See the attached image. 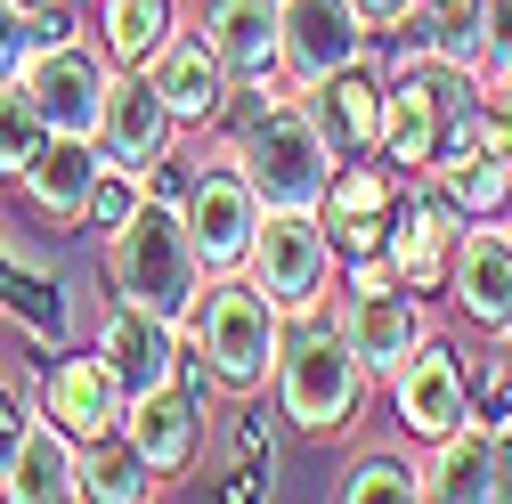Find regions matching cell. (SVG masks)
<instances>
[{
  "label": "cell",
  "mask_w": 512,
  "mask_h": 504,
  "mask_svg": "<svg viewBox=\"0 0 512 504\" xmlns=\"http://www.w3.org/2000/svg\"><path fill=\"white\" fill-rule=\"evenodd\" d=\"M106 285H114V301H139V309H155V318L187 326V309H196V293L212 285V269L196 252V228H187L179 196L147 187L139 212L106 236Z\"/></svg>",
  "instance_id": "cell-1"
},
{
  "label": "cell",
  "mask_w": 512,
  "mask_h": 504,
  "mask_svg": "<svg viewBox=\"0 0 512 504\" xmlns=\"http://www.w3.org/2000/svg\"><path fill=\"white\" fill-rule=\"evenodd\" d=\"M269 391H277V415L301 439H342V431H358V415L374 399V374L350 358V342L334 334V318L317 309V318H285Z\"/></svg>",
  "instance_id": "cell-2"
},
{
  "label": "cell",
  "mask_w": 512,
  "mask_h": 504,
  "mask_svg": "<svg viewBox=\"0 0 512 504\" xmlns=\"http://www.w3.org/2000/svg\"><path fill=\"white\" fill-rule=\"evenodd\" d=\"M179 334H187V350L204 358V374H212L220 399H261V391H269V366H277L285 318H277V301L252 285L244 269H220V277L196 293V309H187Z\"/></svg>",
  "instance_id": "cell-3"
},
{
  "label": "cell",
  "mask_w": 512,
  "mask_h": 504,
  "mask_svg": "<svg viewBox=\"0 0 512 504\" xmlns=\"http://www.w3.org/2000/svg\"><path fill=\"white\" fill-rule=\"evenodd\" d=\"M228 155L244 171V187L261 196V212H317V196H326L334 179V155L326 139H317V122L301 114V98H269L228 122Z\"/></svg>",
  "instance_id": "cell-4"
},
{
  "label": "cell",
  "mask_w": 512,
  "mask_h": 504,
  "mask_svg": "<svg viewBox=\"0 0 512 504\" xmlns=\"http://www.w3.org/2000/svg\"><path fill=\"white\" fill-rule=\"evenodd\" d=\"M326 318H334V334L350 342V358L382 383V374H391V366L431 334V301L407 293V285L391 277V261H382V252H366V261H342Z\"/></svg>",
  "instance_id": "cell-5"
},
{
  "label": "cell",
  "mask_w": 512,
  "mask_h": 504,
  "mask_svg": "<svg viewBox=\"0 0 512 504\" xmlns=\"http://www.w3.org/2000/svg\"><path fill=\"white\" fill-rule=\"evenodd\" d=\"M244 277L277 301V318H317L334 301V277H342V252L326 236L317 212H261L244 244Z\"/></svg>",
  "instance_id": "cell-6"
},
{
  "label": "cell",
  "mask_w": 512,
  "mask_h": 504,
  "mask_svg": "<svg viewBox=\"0 0 512 504\" xmlns=\"http://www.w3.org/2000/svg\"><path fill=\"white\" fill-rule=\"evenodd\" d=\"M25 98L41 106V122L57 139H98V106H106V82H114V57L98 49V33H49L25 49L17 66Z\"/></svg>",
  "instance_id": "cell-7"
},
{
  "label": "cell",
  "mask_w": 512,
  "mask_h": 504,
  "mask_svg": "<svg viewBox=\"0 0 512 504\" xmlns=\"http://www.w3.org/2000/svg\"><path fill=\"white\" fill-rule=\"evenodd\" d=\"M187 163L196 171H187V187H179V212H187V228H196L204 269L212 277L244 269V244H252V228H261V196L244 187L236 155H187Z\"/></svg>",
  "instance_id": "cell-8"
},
{
  "label": "cell",
  "mask_w": 512,
  "mask_h": 504,
  "mask_svg": "<svg viewBox=\"0 0 512 504\" xmlns=\"http://www.w3.org/2000/svg\"><path fill=\"white\" fill-rule=\"evenodd\" d=\"M456 236H464L456 204H447L431 179H407V187H399V204H391V228H382V261H391V277H399L407 293L431 301V293H447Z\"/></svg>",
  "instance_id": "cell-9"
},
{
  "label": "cell",
  "mask_w": 512,
  "mask_h": 504,
  "mask_svg": "<svg viewBox=\"0 0 512 504\" xmlns=\"http://www.w3.org/2000/svg\"><path fill=\"white\" fill-rule=\"evenodd\" d=\"M33 407H41V415H49V423L82 448V439L122 431V407H131V391H122V374L106 366V350H98V342H90V350H66V342H57V350H49V366H41Z\"/></svg>",
  "instance_id": "cell-10"
},
{
  "label": "cell",
  "mask_w": 512,
  "mask_h": 504,
  "mask_svg": "<svg viewBox=\"0 0 512 504\" xmlns=\"http://www.w3.org/2000/svg\"><path fill=\"white\" fill-rule=\"evenodd\" d=\"M358 57H374V33L350 0H277V66L293 90L358 66Z\"/></svg>",
  "instance_id": "cell-11"
},
{
  "label": "cell",
  "mask_w": 512,
  "mask_h": 504,
  "mask_svg": "<svg viewBox=\"0 0 512 504\" xmlns=\"http://www.w3.org/2000/svg\"><path fill=\"white\" fill-rule=\"evenodd\" d=\"M391 415L407 423V439H431L439 431H456V423H472V383H464V358H456V342H439V334H423L391 374Z\"/></svg>",
  "instance_id": "cell-12"
},
{
  "label": "cell",
  "mask_w": 512,
  "mask_h": 504,
  "mask_svg": "<svg viewBox=\"0 0 512 504\" xmlns=\"http://www.w3.org/2000/svg\"><path fill=\"white\" fill-rule=\"evenodd\" d=\"M179 139H187V131L171 122V106H163V90L147 82V66H114L106 106H98V155H106L114 171L155 179V163H163Z\"/></svg>",
  "instance_id": "cell-13"
},
{
  "label": "cell",
  "mask_w": 512,
  "mask_h": 504,
  "mask_svg": "<svg viewBox=\"0 0 512 504\" xmlns=\"http://www.w3.org/2000/svg\"><path fill=\"white\" fill-rule=\"evenodd\" d=\"M204 415H212V399L187 391L171 374V383H155V391H131V407H122V439L155 464V480H179V472L204 464V431H212Z\"/></svg>",
  "instance_id": "cell-14"
},
{
  "label": "cell",
  "mask_w": 512,
  "mask_h": 504,
  "mask_svg": "<svg viewBox=\"0 0 512 504\" xmlns=\"http://www.w3.org/2000/svg\"><path fill=\"white\" fill-rule=\"evenodd\" d=\"M399 187H407V179L382 163V155H350V163H334L326 196H317V220H326V236H334L342 261H366V252H382V228H391Z\"/></svg>",
  "instance_id": "cell-15"
},
{
  "label": "cell",
  "mask_w": 512,
  "mask_h": 504,
  "mask_svg": "<svg viewBox=\"0 0 512 504\" xmlns=\"http://www.w3.org/2000/svg\"><path fill=\"white\" fill-rule=\"evenodd\" d=\"M147 82L163 90V106H171L179 131H220V122H228V98H236V74L212 57V41H204L196 25H179V33L147 57Z\"/></svg>",
  "instance_id": "cell-16"
},
{
  "label": "cell",
  "mask_w": 512,
  "mask_h": 504,
  "mask_svg": "<svg viewBox=\"0 0 512 504\" xmlns=\"http://www.w3.org/2000/svg\"><path fill=\"white\" fill-rule=\"evenodd\" d=\"M447 309L480 334H512V236L504 220H464L456 261H447Z\"/></svg>",
  "instance_id": "cell-17"
},
{
  "label": "cell",
  "mask_w": 512,
  "mask_h": 504,
  "mask_svg": "<svg viewBox=\"0 0 512 504\" xmlns=\"http://www.w3.org/2000/svg\"><path fill=\"white\" fill-rule=\"evenodd\" d=\"M293 98H301V114L317 122V139H326L334 163L374 155V139H382V66H374V57H358V66L309 82V90H293Z\"/></svg>",
  "instance_id": "cell-18"
},
{
  "label": "cell",
  "mask_w": 512,
  "mask_h": 504,
  "mask_svg": "<svg viewBox=\"0 0 512 504\" xmlns=\"http://www.w3.org/2000/svg\"><path fill=\"white\" fill-rule=\"evenodd\" d=\"M98 350H106V366L122 374V391H155V383L179 374V326L155 318V309H139V301H106Z\"/></svg>",
  "instance_id": "cell-19"
},
{
  "label": "cell",
  "mask_w": 512,
  "mask_h": 504,
  "mask_svg": "<svg viewBox=\"0 0 512 504\" xmlns=\"http://www.w3.org/2000/svg\"><path fill=\"white\" fill-rule=\"evenodd\" d=\"M196 33L212 41V57H220L236 82L285 74V66H277V0H204V9H196Z\"/></svg>",
  "instance_id": "cell-20"
},
{
  "label": "cell",
  "mask_w": 512,
  "mask_h": 504,
  "mask_svg": "<svg viewBox=\"0 0 512 504\" xmlns=\"http://www.w3.org/2000/svg\"><path fill=\"white\" fill-rule=\"evenodd\" d=\"M423 179L456 204V220H504V212H512V147H504V139H464V147H447Z\"/></svg>",
  "instance_id": "cell-21"
},
{
  "label": "cell",
  "mask_w": 512,
  "mask_h": 504,
  "mask_svg": "<svg viewBox=\"0 0 512 504\" xmlns=\"http://www.w3.org/2000/svg\"><path fill=\"white\" fill-rule=\"evenodd\" d=\"M0 496H17V504L82 496V448H74V439L57 431L49 415H33V431L17 439V456H9V480H0Z\"/></svg>",
  "instance_id": "cell-22"
},
{
  "label": "cell",
  "mask_w": 512,
  "mask_h": 504,
  "mask_svg": "<svg viewBox=\"0 0 512 504\" xmlns=\"http://www.w3.org/2000/svg\"><path fill=\"white\" fill-rule=\"evenodd\" d=\"M0 318H9L25 342H41V350L66 342V285H57L49 269H33V261H17L9 236H0Z\"/></svg>",
  "instance_id": "cell-23"
},
{
  "label": "cell",
  "mask_w": 512,
  "mask_h": 504,
  "mask_svg": "<svg viewBox=\"0 0 512 504\" xmlns=\"http://www.w3.org/2000/svg\"><path fill=\"white\" fill-rule=\"evenodd\" d=\"M98 163H106V155H98V139H49L17 187H25V204H33L41 220H66V228H74V212H82V196H90Z\"/></svg>",
  "instance_id": "cell-24"
},
{
  "label": "cell",
  "mask_w": 512,
  "mask_h": 504,
  "mask_svg": "<svg viewBox=\"0 0 512 504\" xmlns=\"http://www.w3.org/2000/svg\"><path fill=\"white\" fill-rule=\"evenodd\" d=\"M415 496H447V504H488V423H456L431 439V456L415 464Z\"/></svg>",
  "instance_id": "cell-25"
},
{
  "label": "cell",
  "mask_w": 512,
  "mask_h": 504,
  "mask_svg": "<svg viewBox=\"0 0 512 504\" xmlns=\"http://www.w3.org/2000/svg\"><path fill=\"white\" fill-rule=\"evenodd\" d=\"M382 41H399L391 57H447V66H472L480 57V0H415L407 25L382 33Z\"/></svg>",
  "instance_id": "cell-26"
},
{
  "label": "cell",
  "mask_w": 512,
  "mask_h": 504,
  "mask_svg": "<svg viewBox=\"0 0 512 504\" xmlns=\"http://www.w3.org/2000/svg\"><path fill=\"white\" fill-rule=\"evenodd\" d=\"M98 49L114 66H147V57L179 33V0H98Z\"/></svg>",
  "instance_id": "cell-27"
},
{
  "label": "cell",
  "mask_w": 512,
  "mask_h": 504,
  "mask_svg": "<svg viewBox=\"0 0 512 504\" xmlns=\"http://www.w3.org/2000/svg\"><path fill=\"white\" fill-rule=\"evenodd\" d=\"M82 496H98V504H147V496H163V480H155V464L122 431H106V439H82Z\"/></svg>",
  "instance_id": "cell-28"
},
{
  "label": "cell",
  "mask_w": 512,
  "mask_h": 504,
  "mask_svg": "<svg viewBox=\"0 0 512 504\" xmlns=\"http://www.w3.org/2000/svg\"><path fill=\"white\" fill-rule=\"evenodd\" d=\"M49 139H57V131L41 122V106L25 98V82H0V187H17Z\"/></svg>",
  "instance_id": "cell-29"
},
{
  "label": "cell",
  "mask_w": 512,
  "mask_h": 504,
  "mask_svg": "<svg viewBox=\"0 0 512 504\" xmlns=\"http://www.w3.org/2000/svg\"><path fill=\"white\" fill-rule=\"evenodd\" d=\"M139 196H147V179H139V171H114V163H98V179H90V196H82V212H74V228L106 244V236H114L122 220L139 212Z\"/></svg>",
  "instance_id": "cell-30"
},
{
  "label": "cell",
  "mask_w": 512,
  "mask_h": 504,
  "mask_svg": "<svg viewBox=\"0 0 512 504\" xmlns=\"http://www.w3.org/2000/svg\"><path fill=\"white\" fill-rule=\"evenodd\" d=\"M464 383H472L480 423H512V334H488V350L464 366Z\"/></svg>",
  "instance_id": "cell-31"
},
{
  "label": "cell",
  "mask_w": 512,
  "mask_h": 504,
  "mask_svg": "<svg viewBox=\"0 0 512 504\" xmlns=\"http://www.w3.org/2000/svg\"><path fill=\"white\" fill-rule=\"evenodd\" d=\"M391 496H415V464L407 456H366L342 472V504H391Z\"/></svg>",
  "instance_id": "cell-32"
},
{
  "label": "cell",
  "mask_w": 512,
  "mask_h": 504,
  "mask_svg": "<svg viewBox=\"0 0 512 504\" xmlns=\"http://www.w3.org/2000/svg\"><path fill=\"white\" fill-rule=\"evenodd\" d=\"M480 82L488 90H504L512 82V0H480Z\"/></svg>",
  "instance_id": "cell-33"
},
{
  "label": "cell",
  "mask_w": 512,
  "mask_h": 504,
  "mask_svg": "<svg viewBox=\"0 0 512 504\" xmlns=\"http://www.w3.org/2000/svg\"><path fill=\"white\" fill-rule=\"evenodd\" d=\"M33 415H41V407H33L17 383H0V480H9V456H17V439L33 431Z\"/></svg>",
  "instance_id": "cell-34"
},
{
  "label": "cell",
  "mask_w": 512,
  "mask_h": 504,
  "mask_svg": "<svg viewBox=\"0 0 512 504\" xmlns=\"http://www.w3.org/2000/svg\"><path fill=\"white\" fill-rule=\"evenodd\" d=\"M25 49H33V17H17L9 0H0V82H17V66H25Z\"/></svg>",
  "instance_id": "cell-35"
},
{
  "label": "cell",
  "mask_w": 512,
  "mask_h": 504,
  "mask_svg": "<svg viewBox=\"0 0 512 504\" xmlns=\"http://www.w3.org/2000/svg\"><path fill=\"white\" fill-rule=\"evenodd\" d=\"M512 496V423H488V504Z\"/></svg>",
  "instance_id": "cell-36"
},
{
  "label": "cell",
  "mask_w": 512,
  "mask_h": 504,
  "mask_svg": "<svg viewBox=\"0 0 512 504\" xmlns=\"http://www.w3.org/2000/svg\"><path fill=\"white\" fill-rule=\"evenodd\" d=\"M350 9H358V17H366V33L382 41V33H399V25H407L415 0H350Z\"/></svg>",
  "instance_id": "cell-37"
},
{
  "label": "cell",
  "mask_w": 512,
  "mask_h": 504,
  "mask_svg": "<svg viewBox=\"0 0 512 504\" xmlns=\"http://www.w3.org/2000/svg\"><path fill=\"white\" fill-rule=\"evenodd\" d=\"M236 456L244 464H269V415H236Z\"/></svg>",
  "instance_id": "cell-38"
},
{
  "label": "cell",
  "mask_w": 512,
  "mask_h": 504,
  "mask_svg": "<svg viewBox=\"0 0 512 504\" xmlns=\"http://www.w3.org/2000/svg\"><path fill=\"white\" fill-rule=\"evenodd\" d=\"M220 496H228V504H261V496H269V472H261V464H236Z\"/></svg>",
  "instance_id": "cell-39"
},
{
  "label": "cell",
  "mask_w": 512,
  "mask_h": 504,
  "mask_svg": "<svg viewBox=\"0 0 512 504\" xmlns=\"http://www.w3.org/2000/svg\"><path fill=\"white\" fill-rule=\"evenodd\" d=\"M17 17H49V9H66V0H9Z\"/></svg>",
  "instance_id": "cell-40"
},
{
  "label": "cell",
  "mask_w": 512,
  "mask_h": 504,
  "mask_svg": "<svg viewBox=\"0 0 512 504\" xmlns=\"http://www.w3.org/2000/svg\"><path fill=\"white\" fill-rule=\"evenodd\" d=\"M488 98H496V106H504V122H512V82H504V90H488Z\"/></svg>",
  "instance_id": "cell-41"
},
{
  "label": "cell",
  "mask_w": 512,
  "mask_h": 504,
  "mask_svg": "<svg viewBox=\"0 0 512 504\" xmlns=\"http://www.w3.org/2000/svg\"><path fill=\"white\" fill-rule=\"evenodd\" d=\"M504 236H512V212H504Z\"/></svg>",
  "instance_id": "cell-42"
}]
</instances>
